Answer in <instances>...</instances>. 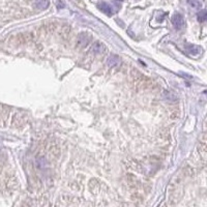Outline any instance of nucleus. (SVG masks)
Listing matches in <instances>:
<instances>
[{"label":"nucleus","mask_w":207,"mask_h":207,"mask_svg":"<svg viewBox=\"0 0 207 207\" xmlns=\"http://www.w3.org/2000/svg\"><path fill=\"white\" fill-rule=\"evenodd\" d=\"M172 24L174 25V27L176 29H182L185 25V22H184V18L181 13H176L173 15L172 17Z\"/></svg>","instance_id":"f257e3e1"},{"label":"nucleus","mask_w":207,"mask_h":207,"mask_svg":"<svg viewBox=\"0 0 207 207\" xmlns=\"http://www.w3.org/2000/svg\"><path fill=\"white\" fill-rule=\"evenodd\" d=\"M185 50L188 52V55L193 56V57H197V56L201 55L202 52H203L201 47L197 46V45H186Z\"/></svg>","instance_id":"f03ea898"},{"label":"nucleus","mask_w":207,"mask_h":207,"mask_svg":"<svg viewBox=\"0 0 207 207\" xmlns=\"http://www.w3.org/2000/svg\"><path fill=\"white\" fill-rule=\"evenodd\" d=\"M34 6L37 10H46L50 5V0H34Z\"/></svg>","instance_id":"7ed1b4c3"},{"label":"nucleus","mask_w":207,"mask_h":207,"mask_svg":"<svg viewBox=\"0 0 207 207\" xmlns=\"http://www.w3.org/2000/svg\"><path fill=\"white\" fill-rule=\"evenodd\" d=\"M105 50H106L105 46H104L102 42H94L91 47V51L93 52L94 54H103L104 52H105Z\"/></svg>","instance_id":"20e7f679"},{"label":"nucleus","mask_w":207,"mask_h":207,"mask_svg":"<svg viewBox=\"0 0 207 207\" xmlns=\"http://www.w3.org/2000/svg\"><path fill=\"white\" fill-rule=\"evenodd\" d=\"M98 8L102 10L103 13H105L106 15L108 16H112L113 15V10H112V7L106 2H102V3L98 4Z\"/></svg>","instance_id":"39448f33"},{"label":"nucleus","mask_w":207,"mask_h":207,"mask_svg":"<svg viewBox=\"0 0 207 207\" xmlns=\"http://www.w3.org/2000/svg\"><path fill=\"white\" fill-rule=\"evenodd\" d=\"M119 63V57L117 55H114V54H112V55H110L109 57H108L107 59V64L109 65V66H116L117 64Z\"/></svg>","instance_id":"423d86ee"},{"label":"nucleus","mask_w":207,"mask_h":207,"mask_svg":"<svg viewBox=\"0 0 207 207\" xmlns=\"http://www.w3.org/2000/svg\"><path fill=\"white\" fill-rule=\"evenodd\" d=\"M197 19L200 23L207 22V10H202L197 13Z\"/></svg>","instance_id":"0eeeda50"},{"label":"nucleus","mask_w":207,"mask_h":207,"mask_svg":"<svg viewBox=\"0 0 207 207\" xmlns=\"http://www.w3.org/2000/svg\"><path fill=\"white\" fill-rule=\"evenodd\" d=\"M188 3L192 6L193 8H200L201 7V3L199 0H188Z\"/></svg>","instance_id":"6e6552de"},{"label":"nucleus","mask_w":207,"mask_h":207,"mask_svg":"<svg viewBox=\"0 0 207 207\" xmlns=\"http://www.w3.org/2000/svg\"><path fill=\"white\" fill-rule=\"evenodd\" d=\"M57 7L58 8H63L64 7V3L62 1H58L57 2Z\"/></svg>","instance_id":"1a4fd4ad"},{"label":"nucleus","mask_w":207,"mask_h":207,"mask_svg":"<svg viewBox=\"0 0 207 207\" xmlns=\"http://www.w3.org/2000/svg\"><path fill=\"white\" fill-rule=\"evenodd\" d=\"M203 93H204V94H207V90H205V91H204Z\"/></svg>","instance_id":"9d476101"},{"label":"nucleus","mask_w":207,"mask_h":207,"mask_svg":"<svg viewBox=\"0 0 207 207\" xmlns=\"http://www.w3.org/2000/svg\"><path fill=\"white\" fill-rule=\"evenodd\" d=\"M118 1H122V0H118Z\"/></svg>","instance_id":"9b49d317"}]
</instances>
